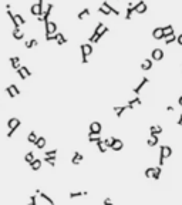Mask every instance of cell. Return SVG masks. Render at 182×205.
<instances>
[{
	"instance_id": "74e56055",
	"label": "cell",
	"mask_w": 182,
	"mask_h": 205,
	"mask_svg": "<svg viewBox=\"0 0 182 205\" xmlns=\"http://www.w3.org/2000/svg\"><path fill=\"white\" fill-rule=\"evenodd\" d=\"M97 148H98V151L101 152V154H104V152H107V147L104 145V144H102V140L100 141V142H97Z\"/></svg>"
},
{
	"instance_id": "d6a6232c",
	"label": "cell",
	"mask_w": 182,
	"mask_h": 205,
	"mask_svg": "<svg viewBox=\"0 0 182 205\" xmlns=\"http://www.w3.org/2000/svg\"><path fill=\"white\" fill-rule=\"evenodd\" d=\"M154 170H155V167H148L147 170H145V173H144V175L147 177V178H152L154 177Z\"/></svg>"
},
{
	"instance_id": "f1b7e54d",
	"label": "cell",
	"mask_w": 182,
	"mask_h": 205,
	"mask_svg": "<svg viewBox=\"0 0 182 205\" xmlns=\"http://www.w3.org/2000/svg\"><path fill=\"white\" fill-rule=\"evenodd\" d=\"M37 140V134H36V131H30L29 135H27V141L30 142V144H34Z\"/></svg>"
},
{
	"instance_id": "2e32d148",
	"label": "cell",
	"mask_w": 182,
	"mask_h": 205,
	"mask_svg": "<svg viewBox=\"0 0 182 205\" xmlns=\"http://www.w3.org/2000/svg\"><path fill=\"white\" fill-rule=\"evenodd\" d=\"M139 104H142V100H141V98L137 96L135 98H132V100H129V101H128V104H127V108H131V110H132L135 106H139Z\"/></svg>"
},
{
	"instance_id": "5bb4252c",
	"label": "cell",
	"mask_w": 182,
	"mask_h": 205,
	"mask_svg": "<svg viewBox=\"0 0 182 205\" xmlns=\"http://www.w3.org/2000/svg\"><path fill=\"white\" fill-rule=\"evenodd\" d=\"M158 142H159V137H158V135H150V138L147 140V145L152 148V147H155Z\"/></svg>"
},
{
	"instance_id": "9c48e42d",
	"label": "cell",
	"mask_w": 182,
	"mask_h": 205,
	"mask_svg": "<svg viewBox=\"0 0 182 205\" xmlns=\"http://www.w3.org/2000/svg\"><path fill=\"white\" fill-rule=\"evenodd\" d=\"M123 148H124V142L120 140V138H115V137H114V142H113V145H111V150L118 152V151H121Z\"/></svg>"
},
{
	"instance_id": "5b68a950",
	"label": "cell",
	"mask_w": 182,
	"mask_h": 205,
	"mask_svg": "<svg viewBox=\"0 0 182 205\" xmlns=\"http://www.w3.org/2000/svg\"><path fill=\"white\" fill-rule=\"evenodd\" d=\"M147 10H148V6L144 0H139L137 5H134V11H137L138 14H144V13H147Z\"/></svg>"
},
{
	"instance_id": "8d00e7d4",
	"label": "cell",
	"mask_w": 182,
	"mask_h": 205,
	"mask_svg": "<svg viewBox=\"0 0 182 205\" xmlns=\"http://www.w3.org/2000/svg\"><path fill=\"white\" fill-rule=\"evenodd\" d=\"M13 38H16V40H23V38H24V33H22L20 30H13Z\"/></svg>"
},
{
	"instance_id": "f35d334b",
	"label": "cell",
	"mask_w": 182,
	"mask_h": 205,
	"mask_svg": "<svg viewBox=\"0 0 182 205\" xmlns=\"http://www.w3.org/2000/svg\"><path fill=\"white\" fill-rule=\"evenodd\" d=\"M14 17H16L17 23H19V24H20V26H22V24H24V23H26V20H24V17H23L22 14H19V13H16V14H14Z\"/></svg>"
},
{
	"instance_id": "ac0fdd59",
	"label": "cell",
	"mask_w": 182,
	"mask_h": 205,
	"mask_svg": "<svg viewBox=\"0 0 182 205\" xmlns=\"http://www.w3.org/2000/svg\"><path fill=\"white\" fill-rule=\"evenodd\" d=\"M147 83H148V77H144V78H142V81H141L138 86H137V87L134 88V94H135V96H138L139 93H141V90L144 88V86L147 84Z\"/></svg>"
},
{
	"instance_id": "4fadbf2b",
	"label": "cell",
	"mask_w": 182,
	"mask_h": 205,
	"mask_svg": "<svg viewBox=\"0 0 182 205\" xmlns=\"http://www.w3.org/2000/svg\"><path fill=\"white\" fill-rule=\"evenodd\" d=\"M152 37L155 40H162L164 38V33H162V27H155L152 30Z\"/></svg>"
},
{
	"instance_id": "30bf717a",
	"label": "cell",
	"mask_w": 182,
	"mask_h": 205,
	"mask_svg": "<svg viewBox=\"0 0 182 205\" xmlns=\"http://www.w3.org/2000/svg\"><path fill=\"white\" fill-rule=\"evenodd\" d=\"M83 160H84L83 154H80L78 151H74L73 158H71V164H73V165H78V164H81V162H83Z\"/></svg>"
},
{
	"instance_id": "83f0119b",
	"label": "cell",
	"mask_w": 182,
	"mask_h": 205,
	"mask_svg": "<svg viewBox=\"0 0 182 205\" xmlns=\"http://www.w3.org/2000/svg\"><path fill=\"white\" fill-rule=\"evenodd\" d=\"M56 160H57V158H56V155L44 157V158H43V161H44V162H47L48 165H51V167H54V165H56Z\"/></svg>"
},
{
	"instance_id": "8992f818",
	"label": "cell",
	"mask_w": 182,
	"mask_h": 205,
	"mask_svg": "<svg viewBox=\"0 0 182 205\" xmlns=\"http://www.w3.org/2000/svg\"><path fill=\"white\" fill-rule=\"evenodd\" d=\"M164 59V50L162 49H154L151 51V60L152 61H161Z\"/></svg>"
},
{
	"instance_id": "60d3db41",
	"label": "cell",
	"mask_w": 182,
	"mask_h": 205,
	"mask_svg": "<svg viewBox=\"0 0 182 205\" xmlns=\"http://www.w3.org/2000/svg\"><path fill=\"white\" fill-rule=\"evenodd\" d=\"M10 88L13 90V93H14L16 96H20V93H22V91H20V88H19L16 84H10Z\"/></svg>"
},
{
	"instance_id": "ba28073f",
	"label": "cell",
	"mask_w": 182,
	"mask_h": 205,
	"mask_svg": "<svg viewBox=\"0 0 182 205\" xmlns=\"http://www.w3.org/2000/svg\"><path fill=\"white\" fill-rule=\"evenodd\" d=\"M57 33V24L54 22L46 23V34H56Z\"/></svg>"
},
{
	"instance_id": "7c38bea8",
	"label": "cell",
	"mask_w": 182,
	"mask_h": 205,
	"mask_svg": "<svg viewBox=\"0 0 182 205\" xmlns=\"http://www.w3.org/2000/svg\"><path fill=\"white\" fill-rule=\"evenodd\" d=\"M162 33H164V38L169 37V36H174V34H175L174 26H172V24H166L165 27H162Z\"/></svg>"
},
{
	"instance_id": "3957f363",
	"label": "cell",
	"mask_w": 182,
	"mask_h": 205,
	"mask_svg": "<svg viewBox=\"0 0 182 205\" xmlns=\"http://www.w3.org/2000/svg\"><path fill=\"white\" fill-rule=\"evenodd\" d=\"M172 155V148L169 145H162L159 150V167H164L165 158H169Z\"/></svg>"
},
{
	"instance_id": "7bdbcfd3",
	"label": "cell",
	"mask_w": 182,
	"mask_h": 205,
	"mask_svg": "<svg viewBox=\"0 0 182 205\" xmlns=\"http://www.w3.org/2000/svg\"><path fill=\"white\" fill-rule=\"evenodd\" d=\"M5 91L7 93V96H9L10 98H14V97H16V94L13 93V90L10 88V86H9V87H6V90H5Z\"/></svg>"
},
{
	"instance_id": "6da1fadb",
	"label": "cell",
	"mask_w": 182,
	"mask_h": 205,
	"mask_svg": "<svg viewBox=\"0 0 182 205\" xmlns=\"http://www.w3.org/2000/svg\"><path fill=\"white\" fill-rule=\"evenodd\" d=\"M20 124H22V121H20L19 118H14V117H13V118L9 120V121H7V128H9V133H7V135H6V137H7V138H11V137H13V134L17 131V128L20 127Z\"/></svg>"
},
{
	"instance_id": "db71d44e",
	"label": "cell",
	"mask_w": 182,
	"mask_h": 205,
	"mask_svg": "<svg viewBox=\"0 0 182 205\" xmlns=\"http://www.w3.org/2000/svg\"><path fill=\"white\" fill-rule=\"evenodd\" d=\"M178 102H179V106H181V107H182V96H181V97H179V100H178Z\"/></svg>"
},
{
	"instance_id": "4dcf8cb0",
	"label": "cell",
	"mask_w": 182,
	"mask_h": 205,
	"mask_svg": "<svg viewBox=\"0 0 182 205\" xmlns=\"http://www.w3.org/2000/svg\"><path fill=\"white\" fill-rule=\"evenodd\" d=\"M38 44V41L36 40V38H32V40H29V41H26L24 43V46H26V49L29 50V49H33V47H36Z\"/></svg>"
},
{
	"instance_id": "ee69618b",
	"label": "cell",
	"mask_w": 182,
	"mask_h": 205,
	"mask_svg": "<svg viewBox=\"0 0 182 205\" xmlns=\"http://www.w3.org/2000/svg\"><path fill=\"white\" fill-rule=\"evenodd\" d=\"M37 197H36V194H33V195H30V202L27 205H37Z\"/></svg>"
},
{
	"instance_id": "cb8c5ba5",
	"label": "cell",
	"mask_w": 182,
	"mask_h": 205,
	"mask_svg": "<svg viewBox=\"0 0 182 205\" xmlns=\"http://www.w3.org/2000/svg\"><path fill=\"white\" fill-rule=\"evenodd\" d=\"M88 192L87 191H78V192H70V200H74V198H78V197H87Z\"/></svg>"
},
{
	"instance_id": "c3c4849f",
	"label": "cell",
	"mask_w": 182,
	"mask_h": 205,
	"mask_svg": "<svg viewBox=\"0 0 182 205\" xmlns=\"http://www.w3.org/2000/svg\"><path fill=\"white\" fill-rule=\"evenodd\" d=\"M102 205H114L113 201H111V198H104V201H102Z\"/></svg>"
},
{
	"instance_id": "f546056e",
	"label": "cell",
	"mask_w": 182,
	"mask_h": 205,
	"mask_svg": "<svg viewBox=\"0 0 182 205\" xmlns=\"http://www.w3.org/2000/svg\"><path fill=\"white\" fill-rule=\"evenodd\" d=\"M88 141L93 142V144H97V142H100L101 141V137L97 134H88Z\"/></svg>"
},
{
	"instance_id": "7402d4cb",
	"label": "cell",
	"mask_w": 182,
	"mask_h": 205,
	"mask_svg": "<svg viewBox=\"0 0 182 205\" xmlns=\"http://www.w3.org/2000/svg\"><path fill=\"white\" fill-rule=\"evenodd\" d=\"M10 63H11V67L14 69V70H17V69H20L22 66H20V57H10Z\"/></svg>"
},
{
	"instance_id": "e0dca14e",
	"label": "cell",
	"mask_w": 182,
	"mask_h": 205,
	"mask_svg": "<svg viewBox=\"0 0 182 205\" xmlns=\"http://www.w3.org/2000/svg\"><path fill=\"white\" fill-rule=\"evenodd\" d=\"M141 69H142L144 71L151 70V69H152V60H151V59L142 60V63H141Z\"/></svg>"
},
{
	"instance_id": "603a6c76",
	"label": "cell",
	"mask_w": 182,
	"mask_h": 205,
	"mask_svg": "<svg viewBox=\"0 0 182 205\" xmlns=\"http://www.w3.org/2000/svg\"><path fill=\"white\" fill-rule=\"evenodd\" d=\"M125 110H127V106H120V107H118V106H115V107H114V113H115V115L120 118V117L124 114V111H125Z\"/></svg>"
},
{
	"instance_id": "f6af8a7d",
	"label": "cell",
	"mask_w": 182,
	"mask_h": 205,
	"mask_svg": "<svg viewBox=\"0 0 182 205\" xmlns=\"http://www.w3.org/2000/svg\"><path fill=\"white\" fill-rule=\"evenodd\" d=\"M98 11H100L101 14H104V16H108V14H110V10H108V9H105L104 6H101V7L98 9Z\"/></svg>"
},
{
	"instance_id": "bcb514c9",
	"label": "cell",
	"mask_w": 182,
	"mask_h": 205,
	"mask_svg": "<svg viewBox=\"0 0 182 205\" xmlns=\"http://www.w3.org/2000/svg\"><path fill=\"white\" fill-rule=\"evenodd\" d=\"M22 70H23V73L26 74V77H32V71L29 70V67H26V66H22Z\"/></svg>"
},
{
	"instance_id": "8fae6325",
	"label": "cell",
	"mask_w": 182,
	"mask_h": 205,
	"mask_svg": "<svg viewBox=\"0 0 182 205\" xmlns=\"http://www.w3.org/2000/svg\"><path fill=\"white\" fill-rule=\"evenodd\" d=\"M53 7H54L53 3H48V5H47V9L44 10L43 16H41V19H43V23H44V24H46L47 22H50V20H48V17H50V13H51V10H53Z\"/></svg>"
},
{
	"instance_id": "f5cc1de1",
	"label": "cell",
	"mask_w": 182,
	"mask_h": 205,
	"mask_svg": "<svg viewBox=\"0 0 182 205\" xmlns=\"http://www.w3.org/2000/svg\"><path fill=\"white\" fill-rule=\"evenodd\" d=\"M6 9H7V10H10V9H11V5H10V3H7V5H6Z\"/></svg>"
},
{
	"instance_id": "f907efd6",
	"label": "cell",
	"mask_w": 182,
	"mask_h": 205,
	"mask_svg": "<svg viewBox=\"0 0 182 205\" xmlns=\"http://www.w3.org/2000/svg\"><path fill=\"white\" fill-rule=\"evenodd\" d=\"M178 125H181L182 127V114L179 115V118H178Z\"/></svg>"
},
{
	"instance_id": "e575fe53",
	"label": "cell",
	"mask_w": 182,
	"mask_h": 205,
	"mask_svg": "<svg viewBox=\"0 0 182 205\" xmlns=\"http://www.w3.org/2000/svg\"><path fill=\"white\" fill-rule=\"evenodd\" d=\"M161 173H162V167H159V165L155 167V170H154V177H152V178L155 179V181H158L161 177Z\"/></svg>"
},
{
	"instance_id": "1f68e13d",
	"label": "cell",
	"mask_w": 182,
	"mask_h": 205,
	"mask_svg": "<svg viewBox=\"0 0 182 205\" xmlns=\"http://www.w3.org/2000/svg\"><path fill=\"white\" fill-rule=\"evenodd\" d=\"M38 195H40V198H43L44 201H47L50 205H56V204H54V201H53V198H51V197H48L47 194H44V192H41V191H40V194H38Z\"/></svg>"
},
{
	"instance_id": "9a60e30c",
	"label": "cell",
	"mask_w": 182,
	"mask_h": 205,
	"mask_svg": "<svg viewBox=\"0 0 182 205\" xmlns=\"http://www.w3.org/2000/svg\"><path fill=\"white\" fill-rule=\"evenodd\" d=\"M46 142H47V140H46L44 137H37V140H36V142H34V145H36L37 150H43L44 147H46Z\"/></svg>"
},
{
	"instance_id": "44dd1931",
	"label": "cell",
	"mask_w": 182,
	"mask_h": 205,
	"mask_svg": "<svg viewBox=\"0 0 182 205\" xmlns=\"http://www.w3.org/2000/svg\"><path fill=\"white\" fill-rule=\"evenodd\" d=\"M132 13H134V5H132V2H129L128 7H127V13H125V20H131Z\"/></svg>"
},
{
	"instance_id": "b9f144b4",
	"label": "cell",
	"mask_w": 182,
	"mask_h": 205,
	"mask_svg": "<svg viewBox=\"0 0 182 205\" xmlns=\"http://www.w3.org/2000/svg\"><path fill=\"white\" fill-rule=\"evenodd\" d=\"M51 155H57V150L53 148V150H48V151L44 152V157H51Z\"/></svg>"
},
{
	"instance_id": "d6986e66",
	"label": "cell",
	"mask_w": 182,
	"mask_h": 205,
	"mask_svg": "<svg viewBox=\"0 0 182 205\" xmlns=\"http://www.w3.org/2000/svg\"><path fill=\"white\" fill-rule=\"evenodd\" d=\"M41 164H43V161L40 158H34V161L30 164V168H32L33 171H38L41 168Z\"/></svg>"
},
{
	"instance_id": "836d02e7",
	"label": "cell",
	"mask_w": 182,
	"mask_h": 205,
	"mask_svg": "<svg viewBox=\"0 0 182 205\" xmlns=\"http://www.w3.org/2000/svg\"><path fill=\"white\" fill-rule=\"evenodd\" d=\"M113 142H114V137H107V138H104V140H102V144L107 147V148H111Z\"/></svg>"
},
{
	"instance_id": "277c9868",
	"label": "cell",
	"mask_w": 182,
	"mask_h": 205,
	"mask_svg": "<svg viewBox=\"0 0 182 205\" xmlns=\"http://www.w3.org/2000/svg\"><path fill=\"white\" fill-rule=\"evenodd\" d=\"M43 5H44V0H38L37 5H33L32 9H30V13L33 16L36 17H41L44 13V9H43Z\"/></svg>"
},
{
	"instance_id": "7dc6e473",
	"label": "cell",
	"mask_w": 182,
	"mask_h": 205,
	"mask_svg": "<svg viewBox=\"0 0 182 205\" xmlns=\"http://www.w3.org/2000/svg\"><path fill=\"white\" fill-rule=\"evenodd\" d=\"M16 73H17V74H19V77H20V78H22V80H26V78H27V77H26V74H24V73H23L22 67H20V69H17V70H16Z\"/></svg>"
},
{
	"instance_id": "52a82bcc",
	"label": "cell",
	"mask_w": 182,
	"mask_h": 205,
	"mask_svg": "<svg viewBox=\"0 0 182 205\" xmlns=\"http://www.w3.org/2000/svg\"><path fill=\"white\" fill-rule=\"evenodd\" d=\"M101 123H98V121H93L90 124V134H97L100 135V133H101Z\"/></svg>"
},
{
	"instance_id": "4316f807",
	"label": "cell",
	"mask_w": 182,
	"mask_h": 205,
	"mask_svg": "<svg viewBox=\"0 0 182 205\" xmlns=\"http://www.w3.org/2000/svg\"><path fill=\"white\" fill-rule=\"evenodd\" d=\"M34 158H36V157H34V152H33V151H29L26 155H24V161H26L27 164L30 165V164L34 161Z\"/></svg>"
},
{
	"instance_id": "7a4b0ae2",
	"label": "cell",
	"mask_w": 182,
	"mask_h": 205,
	"mask_svg": "<svg viewBox=\"0 0 182 205\" xmlns=\"http://www.w3.org/2000/svg\"><path fill=\"white\" fill-rule=\"evenodd\" d=\"M80 50H81V63L83 64H87L88 63V56H91V53H93V46H91V43H84L80 46Z\"/></svg>"
},
{
	"instance_id": "d4e9b609",
	"label": "cell",
	"mask_w": 182,
	"mask_h": 205,
	"mask_svg": "<svg viewBox=\"0 0 182 205\" xmlns=\"http://www.w3.org/2000/svg\"><path fill=\"white\" fill-rule=\"evenodd\" d=\"M102 6H104L105 9H108V10H110V13H114L115 16H120V11H118L115 7H113L111 5H108V2H104V3H102Z\"/></svg>"
},
{
	"instance_id": "ffe728a7",
	"label": "cell",
	"mask_w": 182,
	"mask_h": 205,
	"mask_svg": "<svg viewBox=\"0 0 182 205\" xmlns=\"http://www.w3.org/2000/svg\"><path fill=\"white\" fill-rule=\"evenodd\" d=\"M161 133H162V127H161V125H151L150 127L151 135H159Z\"/></svg>"
},
{
	"instance_id": "484cf974",
	"label": "cell",
	"mask_w": 182,
	"mask_h": 205,
	"mask_svg": "<svg viewBox=\"0 0 182 205\" xmlns=\"http://www.w3.org/2000/svg\"><path fill=\"white\" fill-rule=\"evenodd\" d=\"M56 41H57V44H59V46H63V44H65L68 40L64 37V34H63V33H57V40H56Z\"/></svg>"
},
{
	"instance_id": "ab89813d",
	"label": "cell",
	"mask_w": 182,
	"mask_h": 205,
	"mask_svg": "<svg viewBox=\"0 0 182 205\" xmlns=\"http://www.w3.org/2000/svg\"><path fill=\"white\" fill-rule=\"evenodd\" d=\"M174 41H177V34H174V36H169V37L165 38V44H171Z\"/></svg>"
},
{
	"instance_id": "681fc988",
	"label": "cell",
	"mask_w": 182,
	"mask_h": 205,
	"mask_svg": "<svg viewBox=\"0 0 182 205\" xmlns=\"http://www.w3.org/2000/svg\"><path fill=\"white\" fill-rule=\"evenodd\" d=\"M177 43L179 44V46H182V33L177 36Z\"/></svg>"
},
{
	"instance_id": "d590c367",
	"label": "cell",
	"mask_w": 182,
	"mask_h": 205,
	"mask_svg": "<svg viewBox=\"0 0 182 205\" xmlns=\"http://www.w3.org/2000/svg\"><path fill=\"white\" fill-rule=\"evenodd\" d=\"M87 16H90V9H84V10H81L80 13H78V20H83V19H84V17H87Z\"/></svg>"
},
{
	"instance_id": "816d5d0a",
	"label": "cell",
	"mask_w": 182,
	"mask_h": 205,
	"mask_svg": "<svg viewBox=\"0 0 182 205\" xmlns=\"http://www.w3.org/2000/svg\"><path fill=\"white\" fill-rule=\"evenodd\" d=\"M166 111L172 113V111H174V107H172V106H168V107H166Z\"/></svg>"
}]
</instances>
